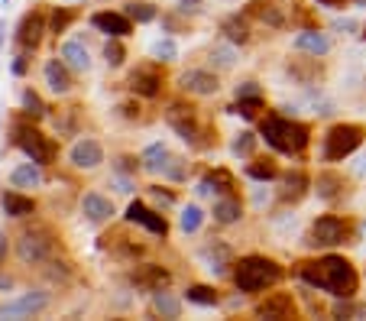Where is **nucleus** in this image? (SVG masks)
Here are the masks:
<instances>
[{
    "label": "nucleus",
    "instance_id": "1",
    "mask_svg": "<svg viewBox=\"0 0 366 321\" xmlns=\"http://www.w3.org/2000/svg\"><path fill=\"white\" fill-rule=\"evenodd\" d=\"M302 279L308 286H314V289H324L337 298H353L360 286L357 269L343 257H321L318 263H305L302 266Z\"/></svg>",
    "mask_w": 366,
    "mask_h": 321
},
{
    "label": "nucleus",
    "instance_id": "2",
    "mask_svg": "<svg viewBox=\"0 0 366 321\" xmlns=\"http://www.w3.org/2000/svg\"><path fill=\"white\" fill-rule=\"evenodd\" d=\"M282 279V266L269 257H244L234 266V283L240 292H263Z\"/></svg>",
    "mask_w": 366,
    "mask_h": 321
},
{
    "label": "nucleus",
    "instance_id": "3",
    "mask_svg": "<svg viewBox=\"0 0 366 321\" xmlns=\"http://www.w3.org/2000/svg\"><path fill=\"white\" fill-rule=\"evenodd\" d=\"M263 137H266V143L275 153L295 156L308 146V127L292 120V117H266L263 120Z\"/></svg>",
    "mask_w": 366,
    "mask_h": 321
},
{
    "label": "nucleus",
    "instance_id": "4",
    "mask_svg": "<svg viewBox=\"0 0 366 321\" xmlns=\"http://www.w3.org/2000/svg\"><path fill=\"white\" fill-rule=\"evenodd\" d=\"M363 127L360 123H334L324 137V159L328 162H341L350 153H357L360 143H363Z\"/></svg>",
    "mask_w": 366,
    "mask_h": 321
},
{
    "label": "nucleus",
    "instance_id": "5",
    "mask_svg": "<svg viewBox=\"0 0 366 321\" xmlns=\"http://www.w3.org/2000/svg\"><path fill=\"white\" fill-rule=\"evenodd\" d=\"M52 250H55V240H52V230H46V227L23 230L20 240H16V257H20L26 266H42V263L52 257Z\"/></svg>",
    "mask_w": 366,
    "mask_h": 321
},
{
    "label": "nucleus",
    "instance_id": "6",
    "mask_svg": "<svg viewBox=\"0 0 366 321\" xmlns=\"http://www.w3.org/2000/svg\"><path fill=\"white\" fill-rule=\"evenodd\" d=\"M16 146L26 153V159L39 162V166H49V162H55V143L52 137H46L42 130H36V127H30V123H20L16 127Z\"/></svg>",
    "mask_w": 366,
    "mask_h": 321
},
{
    "label": "nucleus",
    "instance_id": "7",
    "mask_svg": "<svg viewBox=\"0 0 366 321\" xmlns=\"http://www.w3.org/2000/svg\"><path fill=\"white\" fill-rule=\"evenodd\" d=\"M49 305V295L42 289H30L23 295L10 298L0 305V318H26V315H39L42 308Z\"/></svg>",
    "mask_w": 366,
    "mask_h": 321
},
{
    "label": "nucleus",
    "instance_id": "8",
    "mask_svg": "<svg viewBox=\"0 0 366 321\" xmlns=\"http://www.w3.org/2000/svg\"><path fill=\"white\" fill-rule=\"evenodd\" d=\"M343 240H347V224L334 214H324L311 224V240H308L311 247H337Z\"/></svg>",
    "mask_w": 366,
    "mask_h": 321
},
{
    "label": "nucleus",
    "instance_id": "9",
    "mask_svg": "<svg viewBox=\"0 0 366 321\" xmlns=\"http://www.w3.org/2000/svg\"><path fill=\"white\" fill-rule=\"evenodd\" d=\"M69 162L75 169H84V172H91V169H98L101 162H104V150H101V143L94 137H81L72 143L69 150Z\"/></svg>",
    "mask_w": 366,
    "mask_h": 321
},
{
    "label": "nucleus",
    "instance_id": "10",
    "mask_svg": "<svg viewBox=\"0 0 366 321\" xmlns=\"http://www.w3.org/2000/svg\"><path fill=\"white\" fill-rule=\"evenodd\" d=\"M127 221H130V224H139V227H146L149 234H156V237H166V234H168L166 218H162L159 211H153V208H146L143 201H133V205L127 208Z\"/></svg>",
    "mask_w": 366,
    "mask_h": 321
},
{
    "label": "nucleus",
    "instance_id": "11",
    "mask_svg": "<svg viewBox=\"0 0 366 321\" xmlns=\"http://www.w3.org/2000/svg\"><path fill=\"white\" fill-rule=\"evenodd\" d=\"M168 127L185 140V143H198V120H195V111L191 107H182V104H172L166 114Z\"/></svg>",
    "mask_w": 366,
    "mask_h": 321
},
{
    "label": "nucleus",
    "instance_id": "12",
    "mask_svg": "<svg viewBox=\"0 0 366 321\" xmlns=\"http://www.w3.org/2000/svg\"><path fill=\"white\" fill-rule=\"evenodd\" d=\"M256 315H260V318H295L298 308L289 292H273V295H266L260 305H256Z\"/></svg>",
    "mask_w": 366,
    "mask_h": 321
},
{
    "label": "nucleus",
    "instance_id": "13",
    "mask_svg": "<svg viewBox=\"0 0 366 321\" xmlns=\"http://www.w3.org/2000/svg\"><path fill=\"white\" fill-rule=\"evenodd\" d=\"M81 214L91 224H104V221H110V218H114V201L104 198L101 191H88V195L81 198Z\"/></svg>",
    "mask_w": 366,
    "mask_h": 321
},
{
    "label": "nucleus",
    "instance_id": "14",
    "mask_svg": "<svg viewBox=\"0 0 366 321\" xmlns=\"http://www.w3.org/2000/svg\"><path fill=\"white\" fill-rule=\"evenodd\" d=\"M91 26L101 33H107V36H130V16L127 13H110V10H101V13L91 16Z\"/></svg>",
    "mask_w": 366,
    "mask_h": 321
},
{
    "label": "nucleus",
    "instance_id": "15",
    "mask_svg": "<svg viewBox=\"0 0 366 321\" xmlns=\"http://www.w3.org/2000/svg\"><path fill=\"white\" fill-rule=\"evenodd\" d=\"M42 78H46L52 94H69L72 91V75H69L65 59H49L46 65H42Z\"/></svg>",
    "mask_w": 366,
    "mask_h": 321
},
{
    "label": "nucleus",
    "instance_id": "16",
    "mask_svg": "<svg viewBox=\"0 0 366 321\" xmlns=\"http://www.w3.org/2000/svg\"><path fill=\"white\" fill-rule=\"evenodd\" d=\"M42 33H46V16L42 13H26L23 20H20V30H16V43L23 49H36L39 39H42Z\"/></svg>",
    "mask_w": 366,
    "mask_h": 321
},
{
    "label": "nucleus",
    "instance_id": "17",
    "mask_svg": "<svg viewBox=\"0 0 366 321\" xmlns=\"http://www.w3.org/2000/svg\"><path fill=\"white\" fill-rule=\"evenodd\" d=\"M182 88L191 94H217L221 81H217V75L207 69H191L182 75Z\"/></svg>",
    "mask_w": 366,
    "mask_h": 321
},
{
    "label": "nucleus",
    "instance_id": "18",
    "mask_svg": "<svg viewBox=\"0 0 366 321\" xmlns=\"http://www.w3.org/2000/svg\"><path fill=\"white\" fill-rule=\"evenodd\" d=\"M159 84H162V75L156 69H137L130 75V91L143 94V98H156V94H159Z\"/></svg>",
    "mask_w": 366,
    "mask_h": 321
},
{
    "label": "nucleus",
    "instance_id": "19",
    "mask_svg": "<svg viewBox=\"0 0 366 321\" xmlns=\"http://www.w3.org/2000/svg\"><path fill=\"white\" fill-rule=\"evenodd\" d=\"M292 46H295L298 52H311L314 59H318V55L331 52V39L324 36V33H318V30H305V33H298Z\"/></svg>",
    "mask_w": 366,
    "mask_h": 321
},
{
    "label": "nucleus",
    "instance_id": "20",
    "mask_svg": "<svg viewBox=\"0 0 366 321\" xmlns=\"http://www.w3.org/2000/svg\"><path fill=\"white\" fill-rule=\"evenodd\" d=\"M10 185L13 188H39L42 185V166L39 162H20V166L10 172Z\"/></svg>",
    "mask_w": 366,
    "mask_h": 321
},
{
    "label": "nucleus",
    "instance_id": "21",
    "mask_svg": "<svg viewBox=\"0 0 366 321\" xmlns=\"http://www.w3.org/2000/svg\"><path fill=\"white\" fill-rule=\"evenodd\" d=\"M59 55L65 59V65H69L72 72H88V69H91V55H88V49H84L81 43H75V39L62 43Z\"/></svg>",
    "mask_w": 366,
    "mask_h": 321
},
{
    "label": "nucleus",
    "instance_id": "22",
    "mask_svg": "<svg viewBox=\"0 0 366 321\" xmlns=\"http://www.w3.org/2000/svg\"><path fill=\"white\" fill-rule=\"evenodd\" d=\"M0 205H4V211H7L10 218H30V214H36V201L20 195V191H4Z\"/></svg>",
    "mask_w": 366,
    "mask_h": 321
},
{
    "label": "nucleus",
    "instance_id": "23",
    "mask_svg": "<svg viewBox=\"0 0 366 321\" xmlns=\"http://www.w3.org/2000/svg\"><path fill=\"white\" fill-rule=\"evenodd\" d=\"M133 283L137 286H143V289H153V292H159L162 286L168 283V273L162 266H153V263H149V266H143L139 269V273H133Z\"/></svg>",
    "mask_w": 366,
    "mask_h": 321
},
{
    "label": "nucleus",
    "instance_id": "24",
    "mask_svg": "<svg viewBox=\"0 0 366 321\" xmlns=\"http://www.w3.org/2000/svg\"><path fill=\"white\" fill-rule=\"evenodd\" d=\"M305 191H308V176L305 172H289L282 182V201H302L305 198Z\"/></svg>",
    "mask_w": 366,
    "mask_h": 321
},
{
    "label": "nucleus",
    "instance_id": "25",
    "mask_svg": "<svg viewBox=\"0 0 366 321\" xmlns=\"http://www.w3.org/2000/svg\"><path fill=\"white\" fill-rule=\"evenodd\" d=\"M253 16H260L263 23L269 26H282L285 23V13L279 10V4H273V0H253Z\"/></svg>",
    "mask_w": 366,
    "mask_h": 321
},
{
    "label": "nucleus",
    "instance_id": "26",
    "mask_svg": "<svg viewBox=\"0 0 366 321\" xmlns=\"http://www.w3.org/2000/svg\"><path fill=\"white\" fill-rule=\"evenodd\" d=\"M201 224H205V211H201L198 205H185L182 214H178V227H182V234H198Z\"/></svg>",
    "mask_w": 366,
    "mask_h": 321
},
{
    "label": "nucleus",
    "instance_id": "27",
    "mask_svg": "<svg viewBox=\"0 0 366 321\" xmlns=\"http://www.w3.org/2000/svg\"><path fill=\"white\" fill-rule=\"evenodd\" d=\"M240 201L236 198H217L214 201V221H221V224H234L240 221Z\"/></svg>",
    "mask_w": 366,
    "mask_h": 321
},
{
    "label": "nucleus",
    "instance_id": "28",
    "mask_svg": "<svg viewBox=\"0 0 366 321\" xmlns=\"http://www.w3.org/2000/svg\"><path fill=\"white\" fill-rule=\"evenodd\" d=\"M153 308L162 315V318H178V315H182V302H178L176 295L162 292V289L153 295Z\"/></svg>",
    "mask_w": 366,
    "mask_h": 321
},
{
    "label": "nucleus",
    "instance_id": "29",
    "mask_svg": "<svg viewBox=\"0 0 366 321\" xmlns=\"http://www.w3.org/2000/svg\"><path fill=\"white\" fill-rule=\"evenodd\" d=\"M211 65H214V69H234V65H236L234 43H217V46L211 49Z\"/></svg>",
    "mask_w": 366,
    "mask_h": 321
},
{
    "label": "nucleus",
    "instance_id": "30",
    "mask_svg": "<svg viewBox=\"0 0 366 321\" xmlns=\"http://www.w3.org/2000/svg\"><path fill=\"white\" fill-rule=\"evenodd\" d=\"M166 159H168V150L162 143H153V146H146L143 150V169L146 172H159Z\"/></svg>",
    "mask_w": 366,
    "mask_h": 321
},
{
    "label": "nucleus",
    "instance_id": "31",
    "mask_svg": "<svg viewBox=\"0 0 366 321\" xmlns=\"http://www.w3.org/2000/svg\"><path fill=\"white\" fill-rule=\"evenodd\" d=\"M246 172H250V179H256V182H273L275 176H279V169H275L273 159H256L246 166Z\"/></svg>",
    "mask_w": 366,
    "mask_h": 321
},
{
    "label": "nucleus",
    "instance_id": "32",
    "mask_svg": "<svg viewBox=\"0 0 366 321\" xmlns=\"http://www.w3.org/2000/svg\"><path fill=\"white\" fill-rule=\"evenodd\" d=\"M341 185H343V179L337 176V172H321L318 176V195L321 198H334V195H341Z\"/></svg>",
    "mask_w": 366,
    "mask_h": 321
},
{
    "label": "nucleus",
    "instance_id": "33",
    "mask_svg": "<svg viewBox=\"0 0 366 321\" xmlns=\"http://www.w3.org/2000/svg\"><path fill=\"white\" fill-rule=\"evenodd\" d=\"M127 16L137 20V23H149V20H156V7L146 4V0H130L127 4Z\"/></svg>",
    "mask_w": 366,
    "mask_h": 321
},
{
    "label": "nucleus",
    "instance_id": "34",
    "mask_svg": "<svg viewBox=\"0 0 366 321\" xmlns=\"http://www.w3.org/2000/svg\"><path fill=\"white\" fill-rule=\"evenodd\" d=\"M221 30H224V36H227L230 43H246V39H250V33H246V23L240 20V16H230V20H224Z\"/></svg>",
    "mask_w": 366,
    "mask_h": 321
},
{
    "label": "nucleus",
    "instance_id": "35",
    "mask_svg": "<svg viewBox=\"0 0 366 321\" xmlns=\"http://www.w3.org/2000/svg\"><path fill=\"white\" fill-rule=\"evenodd\" d=\"M104 59H107V65H110V69H120V65H123V59H127V49L120 46V39H117V36H110L104 43Z\"/></svg>",
    "mask_w": 366,
    "mask_h": 321
},
{
    "label": "nucleus",
    "instance_id": "36",
    "mask_svg": "<svg viewBox=\"0 0 366 321\" xmlns=\"http://www.w3.org/2000/svg\"><path fill=\"white\" fill-rule=\"evenodd\" d=\"M166 179H172V182H185V176H188V162L185 159H176V156H168L166 162H162L159 169Z\"/></svg>",
    "mask_w": 366,
    "mask_h": 321
},
{
    "label": "nucleus",
    "instance_id": "37",
    "mask_svg": "<svg viewBox=\"0 0 366 321\" xmlns=\"http://www.w3.org/2000/svg\"><path fill=\"white\" fill-rule=\"evenodd\" d=\"M188 302H195V305H217V292L211 286H191Z\"/></svg>",
    "mask_w": 366,
    "mask_h": 321
},
{
    "label": "nucleus",
    "instance_id": "38",
    "mask_svg": "<svg viewBox=\"0 0 366 321\" xmlns=\"http://www.w3.org/2000/svg\"><path fill=\"white\" fill-rule=\"evenodd\" d=\"M253 146H256V137H253L250 130L236 133V140L230 143V153L234 156H253Z\"/></svg>",
    "mask_w": 366,
    "mask_h": 321
},
{
    "label": "nucleus",
    "instance_id": "39",
    "mask_svg": "<svg viewBox=\"0 0 366 321\" xmlns=\"http://www.w3.org/2000/svg\"><path fill=\"white\" fill-rule=\"evenodd\" d=\"M153 55L159 62H172V59H178V46H176V39H159L153 46Z\"/></svg>",
    "mask_w": 366,
    "mask_h": 321
},
{
    "label": "nucleus",
    "instance_id": "40",
    "mask_svg": "<svg viewBox=\"0 0 366 321\" xmlns=\"http://www.w3.org/2000/svg\"><path fill=\"white\" fill-rule=\"evenodd\" d=\"M236 101H263V91L256 88V81L236 84Z\"/></svg>",
    "mask_w": 366,
    "mask_h": 321
},
{
    "label": "nucleus",
    "instance_id": "41",
    "mask_svg": "<svg viewBox=\"0 0 366 321\" xmlns=\"http://www.w3.org/2000/svg\"><path fill=\"white\" fill-rule=\"evenodd\" d=\"M23 107L30 111V114H36V117H42V111H46V107H42V101H39L33 91H23Z\"/></svg>",
    "mask_w": 366,
    "mask_h": 321
},
{
    "label": "nucleus",
    "instance_id": "42",
    "mask_svg": "<svg viewBox=\"0 0 366 321\" xmlns=\"http://www.w3.org/2000/svg\"><path fill=\"white\" fill-rule=\"evenodd\" d=\"M69 20H72V13H69V10H62V13H59V10H55V16H52V30H55V33H62V30H65V26H69Z\"/></svg>",
    "mask_w": 366,
    "mask_h": 321
},
{
    "label": "nucleus",
    "instance_id": "43",
    "mask_svg": "<svg viewBox=\"0 0 366 321\" xmlns=\"http://www.w3.org/2000/svg\"><path fill=\"white\" fill-rule=\"evenodd\" d=\"M153 195H156V201H159L162 208H172V205H176V198H172L168 191H159V188H153Z\"/></svg>",
    "mask_w": 366,
    "mask_h": 321
},
{
    "label": "nucleus",
    "instance_id": "44",
    "mask_svg": "<svg viewBox=\"0 0 366 321\" xmlns=\"http://www.w3.org/2000/svg\"><path fill=\"white\" fill-rule=\"evenodd\" d=\"M26 59H30V55H16V62H13V75H23V72H26V65H30V62H26Z\"/></svg>",
    "mask_w": 366,
    "mask_h": 321
},
{
    "label": "nucleus",
    "instance_id": "45",
    "mask_svg": "<svg viewBox=\"0 0 366 321\" xmlns=\"http://www.w3.org/2000/svg\"><path fill=\"white\" fill-rule=\"evenodd\" d=\"M337 315H353V318H366V305H360V308H337Z\"/></svg>",
    "mask_w": 366,
    "mask_h": 321
},
{
    "label": "nucleus",
    "instance_id": "46",
    "mask_svg": "<svg viewBox=\"0 0 366 321\" xmlns=\"http://www.w3.org/2000/svg\"><path fill=\"white\" fill-rule=\"evenodd\" d=\"M4 260H7V234L0 230V266H4Z\"/></svg>",
    "mask_w": 366,
    "mask_h": 321
},
{
    "label": "nucleus",
    "instance_id": "47",
    "mask_svg": "<svg viewBox=\"0 0 366 321\" xmlns=\"http://www.w3.org/2000/svg\"><path fill=\"white\" fill-rule=\"evenodd\" d=\"M314 4H321V7H343L347 0H314Z\"/></svg>",
    "mask_w": 366,
    "mask_h": 321
},
{
    "label": "nucleus",
    "instance_id": "48",
    "mask_svg": "<svg viewBox=\"0 0 366 321\" xmlns=\"http://www.w3.org/2000/svg\"><path fill=\"white\" fill-rule=\"evenodd\" d=\"M337 30H357V23H353V20H337Z\"/></svg>",
    "mask_w": 366,
    "mask_h": 321
},
{
    "label": "nucleus",
    "instance_id": "49",
    "mask_svg": "<svg viewBox=\"0 0 366 321\" xmlns=\"http://www.w3.org/2000/svg\"><path fill=\"white\" fill-rule=\"evenodd\" d=\"M357 176H366V156H360V162H357Z\"/></svg>",
    "mask_w": 366,
    "mask_h": 321
},
{
    "label": "nucleus",
    "instance_id": "50",
    "mask_svg": "<svg viewBox=\"0 0 366 321\" xmlns=\"http://www.w3.org/2000/svg\"><path fill=\"white\" fill-rule=\"evenodd\" d=\"M188 4H198V0H182V7H188Z\"/></svg>",
    "mask_w": 366,
    "mask_h": 321
},
{
    "label": "nucleus",
    "instance_id": "51",
    "mask_svg": "<svg viewBox=\"0 0 366 321\" xmlns=\"http://www.w3.org/2000/svg\"><path fill=\"white\" fill-rule=\"evenodd\" d=\"M357 4H360V7H366V0H357Z\"/></svg>",
    "mask_w": 366,
    "mask_h": 321
},
{
    "label": "nucleus",
    "instance_id": "52",
    "mask_svg": "<svg viewBox=\"0 0 366 321\" xmlns=\"http://www.w3.org/2000/svg\"><path fill=\"white\" fill-rule=\"evenodd\" d=\"M363 36H366V33H363Z\"/></svg>",
    "mask_w": 366,
    "mask_h": 321
}]
</instances>
